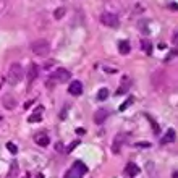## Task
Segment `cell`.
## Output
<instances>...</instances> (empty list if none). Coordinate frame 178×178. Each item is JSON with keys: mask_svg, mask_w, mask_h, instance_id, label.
Listing matches in <instances>:
<instances>
[{"mask_svg": "<svg viewBox=\"0 0 178 178\" xmlns=\"http://www.w3.org/2000/svg\"><path fill=\"white\" fill-rule=\"evenodd\" d=\"M24 76V70L21 67V63H11L8 68V73H7V83L10 86H16L18 83H21Z\"/></svg>", "mask_w": 178, "mask_h": 178, "instance_id": "cell-1", "label": "cell"}, {"mask_svg": "<svg viewBox=\"0 0 178 178\" xmlns=\"http://www.w3.org/2000/svg\"><path fill=\"white\" fill-rule=\"evenodd\" d=\"M31 52L37 57H47L49 52H50V44L46 41V39H39V41H34L31 42Z\"/></svg>", "mask_w": 178, "mask_h": 178, "instance_id": "cell-2", "label": "cell"}, {"mask_svg": "<svg viewBox=\"0 0 178 178\" xmlns=\"http://www.w3.org/2000/svg\"><path fill=\"white\" fill-rule=\"evenodd\" d=\"M86 173H88L86 163L81 162V160H76V162L73 163V167H71V170L65 175V178H83Z\"/></svg>", "mask_w": 178, "mask_h": 178, "instance_id": "cell-3", "label": "cell"}, {"mask_svg": "<svg viewBox=\"0 0 178 178\" xmlns=\"http://www.w3.org/2000/svg\"><path fill=\"white\" fill-rule=\"evenodd\" d=\"M70 71L67 70V68H57L54 73L50 75V80L54 81V83H59V84H62V83H67V81H70Z\"/></svg>", "mask_w": 178, "mask_h": 178, "instance_id": "cell-4", "label": "cell"}, {"mask_svg": "<svg viewBox=\"0 0 178 178\" xmlns=\"http://www.w3.org/2000/svg\"><path fill=\"white\" fill-rule=\"evenodd\" d=\"M101 21H102V24L109 26V28H118V24H120L118 16L115 15V13H110V11L102 13V15H101Z\"/></svg>", "mask_w": 178, "mask_h": 178, "instance_id": "cell-5", "label": "cell"}, {"mask_svg": "<svg viewBox=\"0 0 178 178\" xmlns=\"http://www.w3.org/2000/svg\"><path fill=\"white\" fill-rule=\"evenodd\" d=\"M125 142V136L123 134H117L115 138H113V142H112V152L113 154H120V151H122V146Z\"/></svg>", "mask_w": 178, "mask_h": 178, "instance_id": "cell-6", "label": "cell"}, {"mask_svg": "<svg viewBox=\"0 0 178 178\" xmlns=\"http://www.w3.org/2000/svg\"><path fill=\"white\" fill-rule=\"evenodd\" d=\"M68 92L71 96H81L83 94V83L81 81H71L70 88H68Z\"/></svg>", "mask_w": 178, "mask_h": 178, "instance_id": "cell-7", "label": "cell"}, {"mask_svg": "<svg viewBox=\"0 0 178 178\" xmlns=\"http://www.w3.org/2000/svg\"><path fill=\"white\" fill-rule=\"evenodd\" d=\"M2 104H3V107H5L7 110H13L16 107V99L13 97L11 94H5L2 97Z\"/></svg>", "mask_w": 178, "mask_h": 178, "instance_id": "cell-8", "label": "cell"}, {"mask_svg": "<svg viewBox=\"0 0 178 178\" xmlns=\"http://www.w3.org/2000/svg\"><path fill=\"white\" fill-rule=\"evenodd\" d=\"M107 117H109V110L99 109V110L94 113V122H96V125H102L105 120H107Z\"/></svg>", "mask_w": 178, "mask_h": 178, "instance_id": "cell-9", "label": "cell"}, {"mask_svg": "<svg viewBox=\"0 0 178 178\" xmlns=\"http://www.w3.org/2000/svg\"><path fill=\"white\" fill-rule=\"evenodd\" d=\"M34 141H36V144H37V146L46 147V146H49V141H50V139H49V136L46 133H37L34 136Z\"/></svg>", "mask_w": 178, "mask_h": 178, "instance_id": "cell-10", "label": "cell"}, {"mask_svg": "<svg viewBox=\"0 0 178 178\" xmlns=\"http://www.w3.org/2000/svg\"><path fill=\"white\" fill-rule=\"evenodd\" d=\"M125 173H126L128 176L134 178L136 175H139V167L136 165V163H128V165L125 167Z\"/></svg>", "mask_w": 178, "mask_h": 178, "instance_id": "cell-11", "label": "cell"}, {"mask_svg": "<svg viewBox=\"0 0 178 178\" xmlns=\"http://www.w3.org/2000/svg\"><path fill=\"white\" fill-rule=\"evenodd\" d=\"M37 75H39L37 65H36V63H31L29 68H28V80H29V83H33L36 78H37Z\"/></svg>", "mask_w": 178, "mask_h": 178, "instance_id": "cell-12", "label": "cell"}, {"mask_svg": "<svg viewBox=\"0 0 178 178\" xmlns=\"http://www.w3.org/2000/svg\"><path fill=\"white\" fill-rule=\"evenodd\" d=\"M131 50V46H130V42L128 41H122L120 42V46H118V52L122 54V55H128Z\"/></svg>", "mask_w": 178, "mask_h": 178, "instance_id": "cell-13", "label": "cell"}, {"mask_svg": "<svg viewBox=\"0 0 178 178\" xmlns=\"http://www.w3.org/2000/svg\"><path fill=\"white\" fill-rule=\"evenodd\" d=\"M175 136H176V134H175V130H172V128H170V130L165 133V136L162 138V142H163V144H168V142H173V141H175Z\"/></svg>", "mask_w": 178, "mask_h": 178, "instance_id": "cell-14", "label": "cell"}, {"mask_svg": "<svg viewBox=\"0 0 178 178\" xmlns=\"http://www.w3.org/2000/svg\"><path fill=\"white\" fill-rule=\"evenodd\" d=\"M41 110H42V107H39V109H37V112H34L33 115H31L29 118H28V122H29V123H37V122H41V120H42Z\"/></svg>", "mask_w": 178, "mask_h": 178, "instance_id": "cell-15", "label": "cell"}, {"mask_svg": "<svg viewBox=\"0 0 178 178\" xmlns=\"http://www.w3.org/2000/svg\"><path fill=\"white\" fill-rule=\"evenodd\" d=\"M141 47H142V50H144L147 55H151V54H152V44H151V41L142 39V41H141Z\"/></svg>", "mask_w": 178, "mask_h": 178, "instance_id": "cell-16", "label": "cell"}, {"mask_svg": "<svg viewBox=\"0 0 178 178\" xmlns=\"http://www.w3.org/2000/svg\"><path fill=\"white\" fill-rule=\"evenodd\" d=\"M107 97H109V89H107V88L99 89V92H97V101H105Z\"/></svg>", "mask_w": 178, "mask_h": 178, "instance_id": "cell-17", "label": "cell"}, {"mask_svg": "<svg viewBox=\"0 0 178 178\" xmlns=\"http://www.w3.org/2000/svg\"><path fill=\"white\" fill-rule=\"evenodd\" d=\"M65 13H67V10H65V8H57V10H55V13H54V16H55V20H60V18L65 16Z\"/></svg>", "mask_w": 178, "mask_h": 178, "instance_id": "cell-18", "label": "cell"}, {"mask_svg": "<svg viewBox=\"0 0 178 178\" xmlns=\"http://www.w3.org/2000/svg\"><path fill=\"white\" fill-rule=\"evenodd\" d=\"M7 149H8L11 154H18V147L13 144V142H7Z\"/></svg>", "mask_w": 178, "mask_h": 178, "instance_id": "cell-19", "label": "cell"}, {"mask_svg": "<svg viewBox=\"0 0 178 178\" xmlns=\"http://www.w3.org/2000/svg\"><path fill=\"white\" fill-rule=\"evenodd\" d=\"M131 102H133V97H128V101H126V102H125V104H123L122 107H120V110H125V109H126V107L130 105Z\"/></svg>", "mask_w": 178, "mask_h": 178, "instance_id": "cell-20", "label": "cell"}, {"mask_svg": "<svg viewBox=\"0 0 178 178\" xmlns=\"http://www.w3.org/2000/svg\"><path fill=\"white\" fill-rule=\"evenodd\" d=\"M78 144H80V141H75V142H73V144H71V146H68V149H67V151H68V152H71V151H73V149L78 146Z\"/></svg>", "mask_w": 178, "mask_h": 178, "instance_id": "cell-21", "label": "cell"}, {"mask_svg": "<svg viewBox=\"0 0 178 178\" xmlns=\"http://www.w3.org/2000/svg\"><path fill=\"white\" fill-rule=\"evenodd\" d=\"M54 63H55V62H54V60H49V62H47V63H46V68H50V67H52V65H54Z\"/></svg>", "mask_w": 178, "mask_h": 178, "instance_id": "cell-22", "label": "cell"}, {"mask_svg": "<svg viewBox=\"0 0 178 178\" xmlns=\"http://www.w3.org/2000/svg\"><path fill=\"white\" fill-rule=\"evenodd\" d=\"M176 36H178V33L175 31V33H173V44H176Z\"/></svg>", "mask_w": 178, "mask_h": 178, "instance_id": "cell-23", "label": "cell"}, {"mask_svg": "<svg viewBox=\"0 0 178 178\" xmlns=\"http://www.w3.org/2000/svg\"><path fill=\"white\" fill-rule=\"evenodd\" d=\"M31 104H33V101H28V102H26V104H24V109H28V107H29V105H31Z\"/></svg>", "mask_w": 178, "mask_h": 178, "instance_id": "cell-24", "label": "cell"}, {"mask_svg": "<svg viewBox=\"0 0 178 178\" xmlns=\"http://www.w3.org/2000/svg\"><path fill=\"white\" fill-rule=\"evenodd\" d=\"M55 149H59V151H62V149H63V146H62V144H60V142H59V144H57V146H55Z\"/></svg>", "mask_w": 178, "mask_h": 178, "instance_id": "cell-25", "label": "cell"}, {"mask_svg": "<svg viewBox=\"0 0 178 178\" xmlns=\"http://www.w3.org/2000/svg\"><path fill=\"white\" fill-rule=\"evenodd\" d=\"M76 133H78V134H81V133H84V130H83V128H78Z\"/></svg>", "mask_w": 178, "mask_h": 178, "instance_id": "cell-26", "label": "cell"}, {"mask_svg": "<svg viewBox=\"0 0 178 178\" xmlns=\"http://www.w3.org/2000/svg\"><path fill=\"white\" fill-rule=\"evenodd\" d=\"M173 178H178V172H176V170L173 172Z\"/></svg>", "mask_w": 178, "mask_h": 178, "instance_id": "cell-27", "label": "cell"}]
</instances>
